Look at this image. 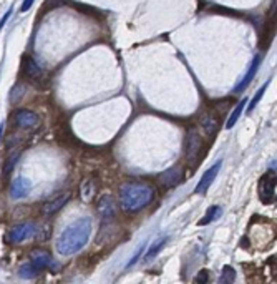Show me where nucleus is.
<instances>
[{"mask_svg": "<svg viewBox=\"0 0 277 284\" xmlns=\"http://www.w3.org/2000/svg\"><path fill=\"white\" fill-rule=\"evenodd\" d=\"M221 164H222V162H218L212 168H209L208 172L202 174V178L200 180V183H198V186H196V190H194L198 194H204V193H206L208 188L211 186V183L214 182V178L218 176L219 170H221Z\"/></svg>", "mask_w": 277, "mask_h": 284, "instance_id": "obj_7", "label": "nucleus"}, {"mask_svg": "<svg viewBox=\"0 0 277 284\" xmlns=\"http://www.w3.org/2000/svg\"><path fill=\"white\" fill-rule=\"evenodd\" d=\"M30 262H32L38 271H44L52 266V254L45 250H35L32 254H30Z\"/></svg>", "mask_w": 277, "mask_h": 284, "instance_id": "obj_9", "label": "nucleus"}, {"mask_svg": "<svg viewBox=\"0 0 277 284\" xmlns=\"http://www.w3.org/2000/svg\"><path fill=\"white\" fill-rule=\"evenodd\" d=\"M68 200H70V193H64V194L56 196L55 200H52V201H48V203L44 204V213L45 214L56 213V211H60L66 203H68Z\"/></svg>", "mask_w": 277, "mask_h": 284, "instance_id": "obj_14", "label": "nucleus"}, {"mask_svg": "<svg viewBox=\"0 0 277 284\" xmlns=\"http://www.w3.org/2000/svg\"><path fill=\"white\" fill-rule=\"evenodd\" d=\"M272 15H274V17H277V0H274V2H272Z\"/></svg>", "mask_w": 277, "mask_h": 284, "instance_id": "obj_28", "label": "nucleus"}, {"mask_svg": "<svg viewBox=\"0 0 277 284\" xmlns=\"http://www.w3.org/2000/svg\"><path fill=\"white\" fill-rule=\"evenodd\" d=\"M276 184H277V178H274L272 174H264L259 182V196L260 201L266 204L272 203V201L277 200L276 196Z\"/></svg>", "mask_w": 277, "mask_h": 284, "instance_id": "obj_3", "label": "nucleus"}, {"mask_svg": "<svg viewBox=\"0 0 277 284\" xmlns=\"http://www.w3.org/2000/svg\"><path fill=\"white\" fill-rule=\"evenodd\" d=\"M66 2H68V0H46V2H45V10L64 7V5H66Z\"/></svg>", "mask_w": 277, "mask_h": 284, "instance_id": "obj_24", "label": "nucleus"}, {"mask_svg": "<svg viewBox=\"0 0 277 284\" xmlns=\"http://www.w3.org/2000/svg\"><path fill=\"white\" fill-rule=\"evenodd\" d=\"M8 17H10V10H8V12H7V14H5V15H4V18H2V20H0V28H2V27H4V25H5V22H7V20H8Z\"/></svg>", "mask_w": 277, "mask_h": 284, "instance_id": "obj_27", "label": "nucleus"}, {"mask_svg": "<svg viewBox=\"0 0 277 284\" xmlns=\"http://www.w3.org/2000/svg\"><path fill=\"white\" fill-rule=\"evenodd\" d=\"M92 234V218H80L73 221L62 231L56 240V251L62 256H72L85 248Z\"/></svg>", "mask_w": 277, "mask_h": 284, "instance_id": "obj_1", "label": "nucleus"}, {"mask_svg": "<svg viewBox=\"0 0 277 284\" xmlns=\"http://www.w3.org/2000/svg\"><path fill=\"white\" fill-rule=\"evenodd\" d=\"M246 102H248V100H246V98H242V100L239 102V105H238V106H236V108H234V110H232L231 116H229V120L226 122V128H228V130H231V128H232L234 125H236V122L239 120V116H241V113L244 112Z\"/></svg>", "mask_w": 277, "mask_h": 284, "instance_id": "obj_17", "label": "nucleus"}, {"mask_svg": "<svg viewBox=\"0 0 277 284\" xmlns=\"http://www.w3.org/2000/svg\"><path fill=\"white\" fill-rule=\"evenodd\" d=\"M35 224L34 223H22L18 226H14L10 231V241L12 242H22L25 240H28L30 236L35 234Z\"/></svg>", "mask_w": 277, "mask_h": 284, "instance_id": "obj_6", "label": "nucleus"}, {"mask_svg": "<svg viewBox=\"0 0 277 284\" xmlns=\"http://www.w3.org/2000/svg\"><path fill=\"white\" fill-rule=\"evenodd\" d=\"M259 65H260V55H256L254 56V60H252V64H250L249 66V70H248V74H246L244 78L239 82V85L234 88V92H242L246 86H248L250 82H252V78L256 76V74H258V68H259Z\"/></svg>", "mask_w": 277, "mask_h": 284, "instance_id": "obj_13", "label": "nucleus"}, {"mask_svg": "<svg viewBox=\"0 0 277 284\" xmlns=\"http://www.w3.org/2000/svg\"><path fill=\"white\" fill-rule=\"evenodd\" d=\"M200 150H201L200 136H198L196 132H190V135L186 138V160L191 166H194V163L200 158Z\"/></svg>", "mask_w": 277, "mask_h": 284, "instance_id": "obj_4", "label": "nucleus"}, {"mask_svg": "<svg viewBox=\"0 0 277 284\" xmlns=\"http://www.w3.org/2000/svg\"><path fill=\"white\" fill-rule=\"evenodd\" d=\"M22 66H24V74H25V76H27L28 80H32V82L42 80V76H44V70H42L40 66L35 64L34 58H30V56H25Z\"/></svg>", "mask_w": 277, "mask_h": 284, "instance_id": "obj_11", "label": "nucleus"}, {"mask_svg": "<svg viewBox=\"0 0 277 284\" xmlns=\"http://www.w3.org/2000/svg\"><path fill=\"white\" fill-rule=\"evenodd\" d=\"M234 280H236V271H234L231 266H224V268H222L221 280H219V281L229 284V282H234Z\"/></svg>", "mask_w": 277, "mask_h": 284, "instance_id": "obj_22", "label": "nucleus"}, {"mask_svg": "<svg viewBox=\"0 0 277 284\" xmlns=\"http://www.w3.org/2000/svg\"><path fill=\"white\" fill-rule=\"evenodd\" d=\"M221 213H222V211H221V208H219V206H211V208L208 210L206 216H204V218H202L198 224H200V226H206V224L211 223V221L218 220L219 216H221Z\"/></svg>", "mask_w": 277, "mask_h": 284, "instance_id": "obj_19", "label": "nucleus"}, {"mask_svg": "<svg viewBox=\"0 0 277 284\" xmlns=\"http://www.w3.org/2000/svg\"><path fill=\"white\" fill-rule=\"evenodd\" d=\"M270 84V80L269 82H266V85H262V86H260V88L258 90V94H256L254 95V98H252V100H250V103H249V108H248V113H250V112H252L254 110V108L256 106H258V103L260 102V98H262V95H264V92L266 90H268V85Z\"/></svg>", "mask_w": 277, "mask_h": 284, "instance_id": "obj_21", "label": "nucleus"}, {"mask_svg": "<svg viewBox=\"0 0 277 284\" xmlns=\"http://www.w3.org/2000/svg\"><path fill=\"white\" fill-rule=\"evenodd\" d=\"M17 160H18V153H15L7 160V162H5V166H4V174H5V176H8V174L12 173V170L15 166V163H17Z\"/></svg>", "mask_w": 277, "mask_h": 284, "instance_id": "obj_23", "label": "nucleus"}, {"mask_svg": "<svg viewBox=\"0 0 277 284\" xmlns=\"http://www.w3.org/2000/svg\"><path fill=\"white\" fill-rule=\"evenodd\" d=\"M196 282H208V271L202 270L200 274L196 276Z\"/></svg>", "mask_w": 277, "mask_h": 284, "instance_id": "obj_25", "label": "nucleus"}, {"mask_svg": "<svg viewBox=\"0 0 277 284\" xmlns=\"http://www.w3.org/2000/svg\"><path fill=\"white\" fill-rule=\"evenodd\" d=\"M96 211H98V214H100L102 218L112 220V218H114V216H116L118 204H116V201H114L113 196L104 194V196H102L100 200H98Z\"/></svg>", "mask_w": 277, "mask_h": 284, "instance_id": "obj_5", "label": "nucleus"}, {"mask_svg": "<svg viewBox=\"0 0 277 284\" xmlns=\"http://www.w3.org/2000/svg\"><path fill=\"white\" fill-rule=\"evenodd\" d=\"M2 135H4V123H0V140H2Z\"/></svg>", "mask_w": 277, "mask_h": 284, "instance_id": "obj_29", "label": "nucleus"}, {"mask_svg": "<svg viewBox=\"0 0 277 284\" xmlns=\"http://www.w3.org/2000/svg\"><path fill=\"white\" fill-rule=\"evenodd\" d=\"M181 180H182V170L180 166H174V168L168 170V172H164L163 174H160V183L166 188L176 186Z\"/></svg>", "mask_w": 277, "mask_h": 284, "instance_id": "obj_10", "label": "nucleus"}, {"mask_svg": "<svg viewBox=\"0 0 277 284\" xmlns=\"http://www.w3.org/2000/svg\"><path fill=\"white\" fill-rule=\"evenodd\" d=\"M96 193V184L93 183V180H86L83 183V186L80 190V194H82V200L83 201H92V198L95 196Z\"/></svg>", "mask_w": 277, "mask_h": 284, "instance_id": "obj_16", "label": "nucleus"}, {"mask_svg": "<svg viewBox=\"0 0 277 284\" xmlns=\"http://www.w3.org/2000/svg\"><path fill=\"white\" fill-rule=\"evenodd\" d=\"M166 241H168V238L166 236H163V238H160V240H156L153 244H151L150 248H148V251H146V254H144V258L143 260L146 261V262H150V261H153V258L158 254V252L163 250L164 248V244H166Z\"/></svg>", "mask_w": 277, "mask_h": 284, "instance_id": "obj_15", "label": "nucleus"}, {"mask_svg": "<svg viewBox=\"0 0 277 284\" xmlns=\"http://www.w3.org/2000/svg\"><path fill=\"white\" fill-rule=\"evenodd\" d=\"M30 188H32V184H30V182L27 178L24 176H18L14 180L12 183V191H10V194H12V198H24V196L28 194Z\"/></svg>", "mask_w": 277, "mask_h": 284, "instance_id": "obj_12", "label": "nucleus"}, {"mask_svg": "<svg viewBox=\"0 0 277 284\" xmlns=\"http://www.w3.org/2000/svg\"><path fill=\"white\" fill-rule=\"evenodd\" d=\"M154 200V188L148 183L128 182L120 188V204L126 213H138Z\"/></svg>", "mask_w": 277, "mask_h": 284, "instance_id": "obj_2", "label": "nucleus"}, {"mask_svg": "<svg viewBox=\"0 0 277 284\" xmlns=\"http://www.w3.org/2000/svg\"><path fill=\"white\" fill-rule=\"evenodd\" d=\"M38 270L32 264V262H27V264H24L22 268L18 270V276L24 278V280H34V278L38 274Z\"/></svg>", "mask_w": 277, "mask_h": 284, "instance_id": "obj_20", "label": "nucleus"}, {"mask_svg": "<svg viewBox=\"0 0 277 284\" xmlns=\"http://www.w3.org/2000/svg\"><path fill=\"white\" fill-rule=\"evenodd\" d=\"M35 0H24V5H22V12H27V10L32 7Z\"/></svg>", "mask_w": 277, "mask_h": 284, "instance_id": "obj_26", "label": "nucleus"}, {"mask_svg": "<svg viewBox=\"0 0 277 284\" xmlns=\"http://www.w3.org/2000/svg\"><path fill=\"white\" fill-rule=\"evenodd\" d=\"M15 122L20 128H35L38 125L40 118L36 113L30 112V110H18L17 115H15Z\"/></svg>", "mask_w": 277, "mask_h": 284, "instance_id": "obj_8", "label": "nucleus"}, {"mask_svg": "<svg viewBox=\"0 0 277 284\" xmlns=\"http://www.w3.org/2000/svg\"><path fill=\"white\" fill-rule=\"evenodd\" d=\"M202 126H204V130L208 132V135H214L219 128V120L211 113V115H206L202 118Z\"/></svg>", "mask_w": 277, "mask_h": 284, "instance_id": "obj_18", "label": "nucleus"}]
</instances>
